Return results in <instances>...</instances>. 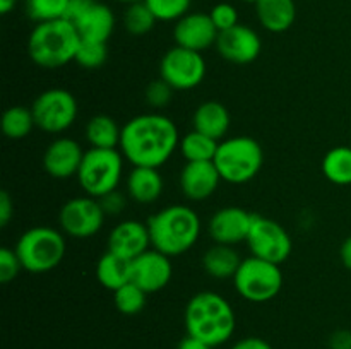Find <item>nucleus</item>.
Masks as SVG:
<instances>
[{"instance_id": "obj_1", "label": "nucleus", "mask_w": 351, "mask_h": 349, "mask_svg": "<svg viewBox=\"0 0 351 349\" xmlns=\"http://www.w3.org/2000/svg\"><path fill=\"white\" fill-rule=\"evenodd\" d=\"M180 146L173 120L161 113H144L122 127L120 153L132 166L160 168Z\"/></svg>"}, {"instance_id": "obj_2", "label": "nucleus", "mask_w": 351, "mask_h": 349, "mask_svg": "<svg viewBox=\"0 0 351 349\" xmlns=\"http://www.w3.org/2000/svg\"><path fill=\"white\" fill-rule=\"evenodd\" d=\"M189 335L216 348L232 339L237 317L230 301L215 291H201L189 300L184 313Z\"/></svg>"}, {"instance_id": "obj_3", "label": "nucleus", "mask_w": 351, "mask_h": 349, "mask_svg": "<svg viewBox=\"0 0 351 349\" xmlns=\"http://www.w3.org/2000/svg\"><path fill=\"white\" fill-rule=\"evenodd\" d=\"M151 245L168 257L189 252L201 235V219L189 205H168L147 219Z\"/></svg>"}, {"instance_id": "obj_4", "label": "nucleus", "mask_w": 351, "mask_h": 349, "mask_svg": "<svg viewBox=\"0 0 351 349\" xmlns=\"http://www.w3.org/2000/svg\"><path fill=\"white\" fill-rule=\"evenodd\" d=\"M81 36L67 19L38 23L27 38V53L41 68H60L74 62Z\"/></svg>"}, {"instance_id": "obj_5", "label": "nucleus", "mask_w": 351, "mask_h": 349, "mask_svg": "<svg viewBox=\"0 0 351 349\" xmlns=\"http://www.w3.org/2000/svg\"><path fill=\"white\" fill-rule=\"evenodd\" d=\"M213 161L221 174V180L242 185L257 177L264 164V151L252 137L237 135L219 142Z\"/></svg>"}, {"instance_id": "obj_6", "label": "nucleus", "mask_w": 351, "mask_h": 349, "mask_svg": "<svg viewBox=\"0 0 351 349\" xmlns=\"http://www.w3.org/2000/svg\"><path fill=\"white\" fill-rule=\"evenodd\" d=\"M65 238L58 229L50 226H34L26 229L16 243V253L23 269L31 274L53 270L64 260Z\"/></svg>"}, {"instance_id": "obj_7", "label": "nucleus", "mask_w": 351, "mask_h": 349, "mask_svg": "<svg viewBox=\"0 0 351 349\" xmlns=\"http://www.w3.org/2000/svg\"><path fill=\"white\" fill-rule=\"evenodd\" d=\"M123 154L119 149H98L91 147L84 153L77 181L86 195L101 198L117 190L123 173Z\"/></svg>"}, {"instance_id": "obj_8", "label": "nucleus", "mask_w": 351, "mask_h": 349, "mask_svg": "<svg viewBox=\"0 0 351 349\" xmlns=\"http://www.w3.org/2000/svg\"><path fill=\"white\" fill-rule=\"evenodd\" d=\"M235 289L250 303H266L280 294L283 286V272L280 266L259 257H247L233 276Z\"/></svg>"}, {"instance_id": "obj_9", "label": "nucleus", "mask_w": 351, "mask_h": 349, "mask_svg": "<svg viewBox=\"0 0 351 349\" xmlns=\"http://www.w3.org/2000/svg\"><path fill=\"white\" fill-rule=\"evenodd\" d=\"M31 112L38 129L47 133H60L74 125L77 118V101L67 89H47L34 99Z\"/></svg>"}, {"instance_id": "obj_10", "label": "nucleus", "mask_w": 351, "mask_h": 349, "mask_svg": "<svg viewBox=\"0 0 351 349\" xmlns=\"http://www.w3.org/2000/svg\"><path fill=\"white\" fill-rule=\"evenodd\" d=\"M247 245L254 257L269 260L278 266L290 259L291 248H293L287 229L280 222L261 214H254L252 228L247 236Z\"/></svg>"}, {"instance_id": "obj_11", "label": "nucleus", "mask_w": 351, "mask_h": 349, "mask_svg": "<svg viewBox=\"0 0 351 349\" xmlns=\"http://www.w3.org/2000/svg\"><path fill=\"white\" fill-rule=\"evenodd\" d=\"M160 77L175 91H189L204 81L206 60L202 53L173 47L163 55L160 62Z\"/></svg>"}, {"instance_id": "obj_12", "label": "nucleus", "mask_w": 351, "mask_h": 349, "mask_svg": "<svg viewBox=\"0 0 351 349\" xmlns=\"http://www.w3.org/2000/svg\"><path fill=\"white\" fill-rule=\"evenodd\" d=\"M105 216L98 198L84 195L71 198L62 205L58 222L65 235L72 238H89L101 229Z\"/></svg>"}, {"instance_id": "obj_13", "label": "nucleus", "mask_w": 351, "mask_h": 349, "mask_svg": "<svg viewBox=\"0 0 351 349\" xmlns=\"http://www.w3.org/2000/svg\"><path fill=\"white\" fill-rule=\"evenodd\" d=\"M216 48L225 60L237 65H247L257 60L263 50V41L252 27L237 24L218 34Z\"/></svg>"}, {"instance_id": "obj_14", "label": "nucleus", "mask_w": 351, "mask_h": 349, "mask_svg": "<svg viewBox=\"0 0 351 349\" xmlns=\"http://www.w3.org/2000/svg\"><path fill=\"white\" fill-rule=\"evenodd\" d=\"M173 274L170 257L149 248L132 260V283L146 293H158L168 286Z\"/></svg>"}, {"instance_id": "obj_15", "label": "nucleus", "mask_w": 351, "mask_h": 349, "mask_svg": "<svg viewBox=\"0 0 351 349\" xmlns=\"http://www.w3.org/2000/svg\"><path fill=\"white\" fill-rule=\"evenodd\" d=\"M254 214L242 207H223L209 219V236L215 243L235 246L247 242Z\"/></svg>"}, {"instance_id": "obj_16", "label": "nucleus", "mask_w": 351, "mask_h": 349, "mask_svg": "<svg viewBox=\"0 0 351 349\" xmlns=\"http://www.w3.org/2000/svg\"><path fill=\"white\" fill-rule=\"evenodd\" d=\"M219 31L216 29L211 16L204 12H189L177 21L173 27V38L177 47L187 48L202 53L216 44Z\"/></svg>"}, {"instance_id": "obj_17", "label": "nucleus", "mask_w": 351, "mask_h": 349, "mask_svg": "<svg viewBox=\"0 0 351 349\" xmlns=\"http://www.w3.org/2000/svg\"><path fill=\"white\" fill-rule=\"evenodd\" d=\"M86 151H82L81 144L71 137H58L43 154V168L51 178L67 180L71 177H77L81 168L82 157Z\"/></svg>"}, {"instance_id": "obj_18", "label": "nucleus", "mask_w": 351, "mask_h": 349, "mask_svg": "<svg viewBox=\"0 0 351 349\" xmlns=\"http://www.w3.org/2000/svg\"><path fill=\"white\" fill-rule=\"evenodd\" d=\"M221 174L215 161H187L180 173V188L189 201H206L219 187Z\"/></svg>"}, {"instance_id": "obj_19", "label": "nucleus", "mask_w": 351, "mask_h": 349, "mask_svg": "<svg viewBox=\"0 0 351 349\" xmlns=\"http://www.w3.org/2000/svg\"><path fill=\"white\" fill-rule=\"evenodd\" d=\"M151 236L147 224L134 219L119 222L108 235V252L123 257L127 260H134L149 250Z\"/></svg>"}, {"instance_id": "obj_20", "label": "nucleus", "mask_w": 351, "mask_h": 349, "mask_svg": "<svg viewBox=\"0 0 351 349\" xmlns=\"http://www.w3.org/2000/svg\"><path fill=\"white\" fill-rule=\"evenodd\" d=\"M194 130L221 142L230 130V112L219 101H204L197 106L192 116Z\"/></svg>"}, {"instance_id": "obj_21", "label": "nucleus", "mask_w": 351, "mask_h": 349, "mask_svg": "<svg viewBox=\"0 0 351 349\" xmlns=\"http://www.w3.org/2000/svg\"><path fill=\"white\" fill-rule=\"evenodd\" d=\"M74 26L82 40L108 43L110 36L115 29V16H113L112 9L108 5L101 2H95Z\"/></svg>"}, {"instance_id": "obj_22", "label": "nucleus", "mask_w": 351, "mask_h": 349, "mask_svg": "<svg viewBox=\"0 0 351 349\" xmlns=\"http://www.w3.org/2000/svg\"><path fill=\"white\" fill-rule=\"evenodd\" d=\"M127 194L137 204H151L163 194V178L158 168L134 166L127 177Z\"/></svg>"}, {"instance_id": "obj_23", "label": "nucleus", "mask_w": 351, "mask_h": 349, "mask_svg": "<svg viewBox=\"0 0 351 349\" xmlns=\"http://www.w3.org/2000/svg\"><path fill=\"white\" fill-rule=\"evenodd\" d=\"M256 14L261 26L271 33H285L290 29L297 17L295 0H259Z\"/></svg>"}, {"instance_id": "obj_24", "label": "nucleus", "mask_w": 351, "mask_h": 349, "mask_svg": "<svg viewBox=\"0 0 351 349\" xmlns=\"http://www.w3.org/2000/svg\"><path fill=\"white\" fill-rule=\"evenodd\" d=\"M96 277L105 289L117 291L123 284L132 281V260L108 252L103 253L96 263Z\"/></svg>"}, {"instance_id": "obj_25", "label": "nucleus", "mask_w": 351, "mask_h": 349, "mask_svg": "<svg viewBox=\"0 0 351 349\" xmlns=\"http://www.w3.org/2000/svg\"><path fill=\"white\" fill-rule=\"evenodd\" d=\"M242 259L239 252L230 245H221L216 243L208 252L202 255V267L206 274H209L215 279H230L237 274Z\"/></svg>"}, {"instance_id": "obj_26", "label": "nucleus", "mask_w": 351, "mask_h": 349, "mask_svg": "<svg viewBox=\"0 0 351 349\" xmlns=\"http://www.w3.org/2000/svg\"><path fill=\"white\" fill-rule=\"evenodd\" d=\"M86 139L89 146L98 149H117L120 147L122 129L108 115H95L86 125Z\"/></svg>"}, {"instance_id": "obj_27", "label": "nucleus", "mask_w": 351, "mask_h": 349, "mask_svg": "<svg viewBox=\"0 0 351 349\" xmlns=\"http://www.w3.org/2000/svg\"><path fill=\"white\" fill-rule=\"evenodd\" d=\"M322 173L331 183L351 185V146H338L328 151L322 159Z\"/></svg>"}, {"instance_id": "obj_28", "label": "nucleus", "mask_w": 351, "mask_h": 349, "mask_svg": "<svg viewBox=\"0 0 351 349\" xmlns=\"http://www.w3.org/2000/svg\"><path fill=\"white\" fill-rule=\"evenodd\" d=\"M219 142L204 135V133L192 130L180 139V153L187 161H213L218 151Z\"/></svg>"}, {"instance_id": "obj_29", "label": "nucleus", "mask_w": 351, "mask_h": 349, "mask_svg": "<svg viewBox=\"0 0 351 349\" xmlns=\"http://www.w3.org/2000/svg\"><path fill=\"white\" fill-rule=\"evenodd\" d=\"M33 127H36L33 112L26 106H10L2 116V132L7 139H24L29 135Z\"/></svg>"}, {"instance_id": "obj_30", "label": "nucleus", "mask_w": 351, "mask_h": 349, "mask_svg": "<svg viewBox=\"0 0 351 349\" xmlns=\"http://www.w3.org/2000/svg\"><path fill=\"white\" fill-rule=\"evenodd\" d=\"M146 291L141 289L132 281L123 284L117 291H113V301H115L117 310L123 315L141 313L144 310V307H146Z\"/></svg>"}, {"instance_id": "obj_31", "label": "nucleus", "mask_w": 351, "mask_h": 349, "mask_svg": "<svg viewBox=\"0 0 351 349\" xmlns=\"http://www.w3.org/2000/svg\"><path fill=\"white\" fill-rule=\"evenodd\" d=\"M156 21L158 19L151 12L149 7L146 5V2L130 3L125 10V16H123L125 29L134 36H143V34L149 33L154 24H156Z\"/></svg>"}, {"instance_id": "obj_32", "label": "nucleus", "mask_w": 351, "mask_h": 349, "mask_svg": "<svg viewBox=\"0 0 351 349\" xmlns=\"http://www.w3.org/2000/svg\"><path fill=\"white\" fill-rule=\"evenodd\" d=\"M108 58V47L103 41H93V40H82L79 43L77 51H75L74 62L82 68H99Z\"/></svg>"}, {"instance_id": "obj_33", "label": "nucleus", "mask_w": 351, "mask_h": 349, "mask_svg": "<svg viewBox=\"0 0 351 349\" xmlns=\"http://www.w3.org/2000/svg\"><path fill=\"white\" fill-rule=\"evenodd\" d=\"M69 0H27L26 12L36 23L64 19Z\"/></svg>"}, {"instance_id": "obj_34", "label": "nucleus", "mask_w": 351, "mask_h": 349, "mask_svg": "<svg viewBox=\"0 0 351 349\" xmlns=\"http://www.w3.org/2000/svg\"><path fill=\"white\" fill-rule=\"evenodd\" d=\"M158 21H175L189 14L192 0H144Z\"/></svg>"}, {"instance_id": "obj_35", "label": "nucleus", "mask_w": 351, "mask_h": 349, "mask_svg": "<svg viewBox=\"0 0 351 349\" xmlns=\"http://www.w3.org/2000/svg\"><path fill=\"white\" fill-rule=\"evenodd\" d=\"M21 270H23V263H21L16 250L5 248V246L0 248V283L7 284L14 281L19 276Z\"/></svg>"}, {"instance_id": "obj_36", "label": "nucleus", "mask_w": 351, "mask_h": 349, "mask_svg": "<svg viewBox=\"0 0 351 349\" xmlns=\"http://www.w3.org/2000/svg\"><path fill=\"white\" fill-rule=\"evenodd\" d=\"M209 16H211V21L215 23L216 29H218L219 33L239 24V12H237L235 7L228 2L216 3L211 9V12H209Z\"/></svg>"}, {"instance_id": "obj_37", "label": "nucleus", "mask_w": 351, "mask_h": 349, "mask_svg": "<svg viewBox=\"0 0 351 349\" xmlns=\"http://www.w3.org/2000/svg\"><path fill=\"white\" fill-rule=\"evenodd\" d=\"M173 91L175 89L160 77L158 81H153L147 86L144 94H146L147 105L154 106V108H163V106H167L170 103Z\"/></svg>"}, {"instance_id": "obj_38", "label": "nucleus", "mask_w": 351, "mask_h": 349, "mask_svg": "<svg viewBox=\"0 0 351 349\" xmlns=\"http://www.w3.org/2000/svg\"><path fill=\"white\" fill-rule=\"evenodd\" d=\"M98 201H99V204H101L105 214H112V216L120 214V212L125 209V204H127L125 197H123L119 190L110 192V194L103 195V197L98 198Z\"/></svg>"}, {"instance_id": "obj_39", "label": "nucleus", "mask_w": 351, "mask_h": 349, "mask_svg": "<svg viewBox=\"0 0 351 349\" xmlns=\"http://www.w3.org/2000/svg\"><path fill=\"white\" fill-rule=\"evenodd\" d=\"M96 0H69L67 10H65L64 19H67L69 23L75 24L82 16L86 14V10L95 3Z\"/></svg>"}, {"instance_id": "obj_40", "label": "nucleus", "mask_w": 351, "mask_h": 349, "mask_svg": "<svg viewBox=\"0 0 351 349\" xmlns=\"http://www.w3.org/2000/svg\"><path fill=\"white\" fill-rule=\"evenodd\" d=\"M14 216V204L12 198H10L9 192L2 190L0 192V226L5 228L9 224V221Z\"/></svg>"}, {"instance_id": "obj_41", "label": "nucleus", "mask_w": 351, "mask_h": 349, "mask_svg": "<svg viewBox=\"0 0 351 349\" xmlns=\"http://www.w3.org/2000/svg\"><path fill=\"white\" fill-rule=\"evenodd\" d=\"M232 349H273V346L261 337H243L232 346Z\"/></svg>"}, {"instance_id": "obj_42", "label": "nucleus", "mask_w": 351, "mask_h": 349, "mask_svg": "<svg viewBox=\"0 0 351 349\" xmlns=\"http://www.w3.org/2000/svg\"><path fill=\"white\" fill-rule=\"evenodd\" d=\"M329 349H351V332L336 331L329 337Z\"/></svg>"}, {"instance_id": "obj_43", "label": "nucleus", "mask_w": 351, "mask_h": 349, "mask_svg": "<svg viewBox=\"0 0 351 349\" xmlns=\"http://www.w3.org/2000/svg\"><path fill=\"white\" fill-rule=\"evenodd\" d=\"M177 349H215L213 346H209L208 342L201 341V339L194 337V335H185L180 342H178Z\"/></svg>"}, {"instance_id": "obj_44", "label": "nucleus", "mask_w": 351, "mask_h": 349, "mask_svg": "<svg viewBox=\"0 0 351 349\" xmlns=\"http://www.w3.org/2000/svg\"><path fill=\"white\" fill-rule=\"evenodd\" d=\"M339 257H341V262L346 269L351 270V236L343 242L341 248H339Z\"/></svg>"}, {"instance_id": "obj_45", "label": "nucleus", "mask_w": 351, "mask_h": 349, "mask_svg": "<svg viewBox=\"0 0 351 349\" xmlns=\"http://www.w3.org/2000/svg\"><path fill=\"white\" fill-rule=\"evenodd\" d=\"M17 0H0V12L9 14L16 7Z\"/></svg>"}, {"instance_id": "obj_46", "label": "nucleus", "mask_w": 351, "mask_h": 349, "mask_svg": "<svg viewBox=\"0 0 351 349\" xmlns=\"http://www.w3.org/2000/svg\"><path fill=\"white\" fill-rule=\"evenodd\" d=\"M117 2H122V3H137V2H144V0H117Z\"/></svg>"}, {"instance_id": "obj_47", "label": "nucleus", "mask_w": 351, "mask_h": 349, "mask_svg": "<svg viewBox=\"0 0 351 349\" xmlns=\"http://www.w3.org/2000/svg\"><path fill=\"white\" fill-rule=\"evenodd\" d=\"M242 2H247V3H254V5H256V3L259 2V0H242Z\"/></svg>"}]
</instances>
